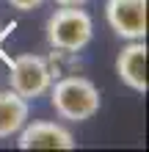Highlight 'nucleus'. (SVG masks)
Returning a JSON list of instances; mask_svg holds the SVG:
<instances>
[{
	"label": "nucleus",
	"mask_w": 149,
	"mask_h": 152,
	"mask_svg": "<svg viewBox=\"0 0 149 152\" xmlns=\"http://www.w3.org/2000/svg\"><path fill=\"white\" fill-rule=\"evenodd\" d=\"M47 91H50V102H52V111H55L58 119L86 122L100 113V105H102L100 88L77 72L55 77Z\"/></svg>",
	"instance_id": "1"
},
{
	"label": "nucleus",
	"mask_w": 149,
	"mask_h": 152,
	"mask_svg": "<svg viewBox=\"0 0 149 152\" xmlns=\"http://www.w3.org/2000/svg\"><path fill=\"white\" fill-rule=\"evenodd\" d=\"M94 36V22L83 6H61L47 20V44L55 50L80 53Z\"/></svg>",
	"instance_id": "2"
},
{
	"label": "nucleus",
	"mask_w": 149,
	"mask_h": 152,
	"mask_svg": "<svg viewBox=\"0 0 149 152\" xmlns=\"http://www.w3.org/2000/svg\"><path fill=\"white\" fill-rule=\"evenodd\" d=\"M52 83L47 58L25 53V56L8 58V88L17 91L22 100H39L47 94V88Z\"/></svg>",
	"instance_id": "3"
},
{
	"label": "nucleus",
	"mask_w": 149,
	"mask_h": 152,
	"mask_svg": "<svg viewBox=\"0 0 149 152\" xmlns=\"http://www.w3.org/2000/svg\"><path fill=\"white\" fill-rule=\"evenodd\" d=\"M149 0H105V20L119 39H146Z\"/></svg>",
	"instance_id": "4"
},
{
	"label": "nucleus",
	"mask_w": 149,
	"mask_h": 152,
	"mask_svg": "<svg viewBox=\"0 0 149 152\" xmlns=\"http://www.w3.org/2000/svg\"><path fill=\"white\" fill-rule=\"evenodd\" d=\"M20 149H75V136L58 122H25L17 133Z\"/></svg>",
	"instance_id": "5"
},
{
	"label": "nucleus",
	"mask_w": 149,
	"mask_h": 152,
	"mask_svg": "<svg viewBox=\"0 0 149 152\" xmlns=\"http://www.w3.org/2000/svg\"><path fill=\"white\" fill-rule=\"evenodd\" d=\"M146 42L144 39H133L116 58V75L127 88H133L138 94L149 91V77H146Z\"/></svg>",
	"instance_id": "6"
},
{
	"label": "nucleus",
	"mask_w": 149,
	"mask_h": 152,
	"mask_svg": "<svg viewBox=\"0 0 149 152\" xmlns=\"http://www.w3.org/2000/svg\"><path fill=\"white\" fill-rule=\"evenodd\" d=\"M31 116V102L11 88H0V138H11Z\"/></svg>",
	"instance_id": "7"
},
{
	"label": "nucleus",
	"mask_w": 149,
	"mask_h": 152,
	"mask_svg": "<svg viewBox=\"0 0 149 152\" xmlns=\"http://www.w3.org/2000/svg\"><path fill=\"white\" fill-rule=\"evenodd\" d=\"M47 66H50V75L52 80L55 77H64V75H72L75 66H77V53H69V50H55L47 56Z\"/></svg>",
	"instance_id": "8"
},
{
	"label": "nucleus",
	"mask_w": 149,
	"mask_h": 152,
	"mask_svg": "<svg viewBox=\"0 0 149 152\" xmlns=\"http://www.w3.org/2000/svg\"><path fill=\"white\" fill-rule=\"evenodd\" d=\"M8 3H11L17 11H33V8H39L44 0H8Z\"/></svg>",
	"instance_id": "9"
},
{
	"label": "nucleus",
	"mask_w": 149,
	"mask_h": 152,
	"mask_svg": "<svg viewBox=\"0 0 149 152\" xmlns=\"http://www.w3.org/2000/svg\"><path fill=\"white\" fill-rule=\"evenodd\" d=\"M52 3H58V6H86L89 0H52Z\"/></svg>",
	"instance_id": "10"
},
{
	"label": "nucleus",
	"mask_w": 149,
	"mask_h": 152,
	"mask_svg": "<svg viewBox=\"0 0 149 152\" xmlns=\"http://www.w3.org/2000/svg\"><path fill=\"white\" fill-rule=\"evenodd\" d=\"M8 31H14V25H6V28H0V42L8 36Z\"/></svg>",
	"instance_id": "11"
}]
</instances>
